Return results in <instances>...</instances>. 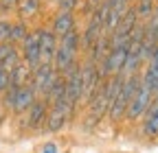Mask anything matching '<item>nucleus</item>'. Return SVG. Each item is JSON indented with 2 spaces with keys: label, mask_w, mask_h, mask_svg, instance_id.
<instances>
[{
  "label": "nucleus",
  "mask_w": 158,
  "mask_h": 153,
  "mask_svg": "<svg viewBox=\"0 0 158 153\" xmlns=\"http://www.w3.org/2000/svg\"><path fill=\"white\" fill-rule=\"evenodd\" d=\"M141 76L138 74H130V76H125V81H123V85H121V92H118V96H116V101L112 103V107H110V118L112 120H121L123 116H125V112H127V107H130V101L134 99V94L138 92V88H141Z\"/></svg>",
  "instance_id": "f257e3e1"
},
{
  "label": "nucleus",
  "mask_w": 158,
  "mask_h": 153,
  "mask_svg": "<svg viewBox=\"0 0 158 153\" xmlns=\"http://www.w3.org/2000/svg\"><path fill=\"white\" fill-rule=\"evenodd\" d=\"M77 48H79V35H77L75 31H70V33L64 35V37H59L57 53H55V68H57V72L66 70V68L75 61Z\"/></svg>",
  "instance_id": "f03ea898"
},
{
  "label": "nucleus",
  "mask_w": 158,
  "mask_h": 153,
  "mask_svg": "<svg viewBox=\"0 0 158 153\" xmlns=\"http://www.w3.org/2000/svg\"><path fill=\"white\" fill-rule=\"evenodd\" d=\"M79 74H81V96L90 101L94 96V92L101 85V70L97 68L94 61H86L84 66H79Z\"/></svg>",
  "instance_id": "7ed1b4c3"
},
{
  "label": "nucleus",
  "mask_w": 158,
  "mask_h": 153,
  "mask_svg": "<svg viewBox=\"0 0 158 153\" xmlns=\"http://www.w3.org/2000/svg\"><path fill=\"white\" fill-rule=\"evenodd\" d=\"M7 103L13 112H29V107L35 103V92L31 85H22V88H9L7 92Z\"/></svg>",
  "instance_id": "20e7f679"
},
{
  "label": "nucleus",
  "mask_w": 158,
  "mask_h": 153,
  "mask_svg": "<svg viewBox=\"0 0 158 153\" xmlns=\"http://www.w3.org/2000/svg\"><path fill=\"white\" fill-rule=\"evenodd\" d=\"M70 112H73V105L64 99L59 103H53V107L48 109V116H46V129L48 131H59L64 129V125L68 123L70 118Z\"/></svg>",
  "instance_id": "39448f33"
},
{
  "label": "nucleus",
  "mask_w": 158,
  "mask_h": 153,
  "mask_svg": "<svg viewBox=\"0 0 158 153\" xmlns=\"http://www.w3.org/2000/svg\"><path fill=\"white\" fill-rule=\"evenodd\" d=\"M55 76H57V70L53 68V64H40L35 70H31V88L33 92H46L51 88V83L55 81Z\"/></svg>",
  "instance_id": "423d86ee"
},
{
  "label": "nucleus",
  "mask_w": 158,
  "mask_h": 153,
  "mask_svg": "<svg viewBox=\"0 0 158 153\" xmlns=\"http://www.w3.org/2000/svg\"><path fill=\"white\" fill-rule=\"evenodd\" d=\"M152 96H154V92L147 88V85H143L141 83V88H138V92L134 94V99L130 101V107H127V118L130 120H136V118H141L143 114L149 109V105H152Z\"/></svg>",
  "instance_id": "0eeeda50"
},
{
  "label": "nucleus",
  "mask_w": 158,
  "mask_h": 153,
  "mask_svg": "<svg viewBox=\"0 0 158 153\" xmlns=\"http://www.w3.org/2000/svg\"><path fill=\"white\" fill-rule=\"evenodd\" d=\"M40 64H53L57 53V37L51 29H40Z\"/></svg>",
  "instance_id": "6e6552de"
},
{
  "label": "nucleus",
  "mask_w": 158,
  "mask_h": 153,
  "mask_svg": "<svg viewBox=\"0 0 158 153\" xmlns=\"http://www.w3.org/2000/svg\"><path fill=\"white\" fill-rule=\"evenodd\" d=\"M125 57H127V46H118V48H110V53L106 55V59L101 61V74L110 72V74H121L123 66H125Z\"/></svg>",
  "instance_id": "1a4fd4ad"
},
{
  "label": "nucleus",
  "mask_w": 158,
  "mask_h": 153,
  "mask_svg": "<svg viewBox=\"0 0 158 153\" xmlns=\"http://www.w3.org/2000/svg\"><path fill=\"white\" fill-rule=\"evenodd\" d=\"M22 53H24V64L35 70L40 66V33H29L22 42Z\"/></svg>",
  "instance_id": "9d476101"
},
{
  "label": "nucleus",
  "mask_w": 158,
  "mask_h": 153,
  "mask_svg": "<svg viewBox=\"0 0 158 153\" xmlns=\"http://www.w3.org/2000/svg\"><path fill=\"white\" fill-rule=\"evenodd\" d=\"M51 31L55 33V37L68 35L70 31H75V15L70 11H59L55 15V20H53V29Z\"/></svg>",
  "instance_id": "9b49d317"
},
{
  "label": "nucleus",
  "mask_w": 158,
  "mask_h": 153,
  "mask_svg": "<svg viewBox=\"0 0 158 153\" xmlns=\"http://www.w3.org/2000/svg\"><path fill=\"white\" fill-rule=\"evenodd\" d=\"M46 116H48V107L44 101H35L31 107H29V127L31 129H40L46 125Z\"/></svg>",
  "instance_id": "f8f14e48"
},
{
  "label": "nucleus",
  "mask_w": 158,
  "mask_h": 153,
  "mask_svg": "<svg viewBox=\"0 0 158 153\" xmlns=\"http://www.w3.org/2000/svg\"><path fill=\"white\" fill-rule=\"evenodd\" d=\"M141 81H143V85H147L152 92H156V88H158V46H156V50H154L152 57H149V66H147L145 74L141 76Z\"/></svg>",
  "instance_id": "ddd939ff"
},
{
  "label": "nucleus",
  "mask_w": 158,
  "mask_h": 153,
  "mask_svg": "<svg viewBox=\"0 0 158 153\" xmlns=\"http://www.w3.org/2000/svg\"><path fill=\"white\" fill-rule=\"evenodd\" d=\"M9 88H22L29 79H31V68L27 64H18L11 72H9Z\"/></svg>",
  "instance_id": "4468645a"
},
{
  "label": "nucleus",
  "mask_w": 158,
  "mask_h": 153,
  "mask_svg": "<svg viewBox=\"0 0 158 153\" xmlns=\"http://www.w3.org/2000/svg\"><path fill=\"white\" fill-rule=\"evenodd\" d=\"M143 131L147 136H158V101L149 105V109L145 112V123H143Z\"/></svg>",
  "instance_id": "2eb2a0df"
},
{
  "label": "nucleus",
  "mask_w": 158,
  "mask_h": 153,
  "mask_svg": "<svg viewBox=\"0 0 158 153\" xmlns=\"http://www.w3.org/2000/svg\"><path fill=\"white\" fill-rule=\"evenodd\" d=\"M29 35L24 22H11V33H9V44L11 42H24V37Z\"/></svg>",
  "instance_id": "dca6fc26"
},
{
  "label": "nucleus",
  "mask_w": 158,
  "mask_h": 153,
  "mask_svg": "<svg viewBox=\"0 0 158 153\" xmlns=\"http://www.w3.org/2000/svg\"><path fill=\"white\" fill-rule=\"evenodd\" d=\"M134 11H136V15H138V18H149V15H152V11H154L152 0H138V7H136Z\"/></svg>",
  "instance_id": "f3484780"
},
{
  "label": "nucleus",
  "mask_w": 158,
  "mask_h": 153,
  "mask_svg": "<svg viewBox=\"0 0 158 153\" xmlns=\"http://www.w3.org/2000/svg\"><path fill=\"white\" fill-rule=\"evenodd\" d=\"M37 9H40V0H24V5L20 7V11H22V15H24V18H29V15L37 13Z\"/></svg>",
  "instance_id": "a211bd4d"
},
{
  "label": "nucleus",
  "mask_w": 158,
  "mask_h": 153,
  "mask_svg": "<svg viewBox=\"0 0 158 153\" xmlns=\"http://www.w3.org/2000/svg\"><path fill=\"white\" fill-rule=\"evenodd\" d=\"M9 33H11V22L9 20H0V44L9 42Z\"/></svg>",
  "instance_id": "6ab92c4d"
},
{
  "label": "nucleus",
  "mask_w": 158,
  "mask_h": 153,
  "mask_svg": "<svg viewBox=\"0 0 158 153\" xmlns=\"http://www.w3.org/2000/svg\"><path fill=\"white\" fill-rule=\"evenodd\" d=\"M9 70H5L2 66H0V92H7L9 90Z\"/></svg>",
  "instance_id": "aec40b11"
},
{
  "label": "nucleus",
  "mask_w": 158,
  "mask_h": 153,
  "mask_svg": "<svg viewBox=\"0 0 158 153\" xmlns=\"http://www.w3.org/2000/svg\"><path fill=\"white\" fill-rule=\"evenodd\" d=\"M110 2V7L114 9V11H118V13H125L127 9H125V5H127V0H108Z\"/></svg>",
  "instance_id": "412c9836"
},
{
  "label": "nucleus",
  "mask_w": 158,
  "mask_h": 153,
  "mask_svg": "<svg viewBox=\"0 0 158 153\" xmlns=\"http://www.w3.org/2000/svg\"><path fill=\"white\" fill-rule=\"evenodd\" d=\"M11 48H13V46H11L9 42H5V44H0V64H2V61L7 59V55L11 53Z\"/></svg>",
  "instance_id": "4be33fe9"
},
{
  "label": "nucleus",
  "mask_w": 158,
  "mask_h": 153,
  "mask_svg": "<svg viewBox=\"0 0 158 153\" xmlns=\"http://www.w3.org/2000/svg\"><path fill=\"white\" fill-rule=\"evenodd\" d=\"M75 7H77V0H62V2H59V9L62 11H70L73 13Z\"/></svg>",
  "instance_id": "5701e85b"
},
{
  "label": "nucleus",
  "mask_w": 158,
  "mask_h": 153,
  "mask_svg": "<svg viewBox=\"0 0 158 153\" xmlns=\"http://www.w3.org/2000/svg\"><path fill=\"white\" fill-rule=\"evenodd\" d=\"M20 2V0H0V5H2V7H7V9H11V7H15Z\"/></svg>",
  "instance_id": "b1692460"
},
{
  "label": "nucleus",
  "mask_w": 158,
  "mask_h": 153,
  "mask_svg": "<svg viewBox=\"0 0 158 153\" xmlns=\"http://www.w3.org/2000/svg\"><path fill=\"white\" fill-rule=\"evenodd\" d=\"M44 153H57V147H55L53 142H48V144L44 147Z\"/></svg>",
  "instance_id": "393cba45"
},
{
  "label": "nucleus",
  "mask_w": 158,
  "mask_h": 153,
  "mask_svg": "<svg viewBox=\"0 0 158 153\" xmlns=\"http://www.w3.org/2000/svg\"><path fill=\"white\" fill-rule=\"evenodd\" d=\"M53 2H57V5H59V2H62V0H53Z\"/></svg>",
  "instance_id": "a878e982"
},
{
  "label": "nucleus",
  "mask_w": 158,
  "mask_h": 153,
  "mask_svg": "<svg viewBox=\"0 0 158 153\" xmlns=\"http://www.w3.org/2000/svg\"><path fill=\"white\" fill-rule=\"evenodd\" d=\"M156 92H158V88H156Z\"/></svg>",
  "instance_id": "bb28decb"
}]
</instances>
